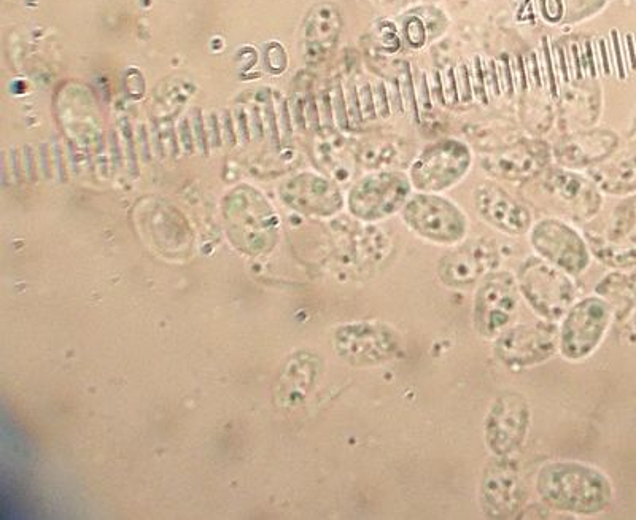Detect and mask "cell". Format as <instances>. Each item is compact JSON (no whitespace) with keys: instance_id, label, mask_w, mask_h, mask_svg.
Returning <instances> with one entry per match:
<instances>
[{"instance_id":"cell-20","label":"cell","mask_w":636,"mask_h":520,"mask_svg":"<svg viewBox=\"0 0 636 520\" xmlns=\"http://www.w3.org/2000/svg\"><path fill=\"white\" fill-rule=\"evenodd\" d=\"M408 160V150L400 140H381L366 148L363 161L366 166L377 171H398L396 167L404 166Z\"/></svg>"},{"instance_id":"cell-31","label":"cell","mask_w":636,"mask_h":520,"mask_svg":"<svg viewBox=\"0 0 636 520\" xmlns=\"http://www.w3.org/2000/svg\"><path fill=\"white\" fill-rule=\"evenodd\" d=\"M573 56H574V64H576V74H578V78H581L582 77L581 64H579L578 47H576V45H574L573 47Z\"/></svg>"},{"instance_id":"cell-33","label":"cell","mask_w":636,"mask_h":520,"mask_svg":"<svg viewBox=\"0 0 636 520\" xmlns=\"http://www.w3.org/2000/svg\"><path fill=\"white\" fill-rule=\"evenodd\" d=\"M632 142L633 144H635V147H636V117H635V121H633Z\"/></svg>"},{"instance_id":"cell-8","label":"cell","mask_w":636,"mask_h":520,"mask_svg":"<svg viewBox=\"0 0 636 520\" xmlns=\"http://www.w3.org/2000/svg\"><path fill=\"white\" fill-rule=\"evenodd\" d=\"M532 422L530 404L522 393L506 390L490 404L484 420V439L495 457H509L527 439Z\"/></svg>"},{"instance_id":"cell-10","label":"cell","mask_w":636,"mask_h":520,"mask_svg":"<svg viewBox=\"0 0 636 520\" xmlns=\"http://www.w3.org/2000/svg\"><path fill=\"white\" fill-rule=\"evenodd\" d=\"M530 242L538 257L567 272L568 276H579L589 268V244L576 229L557 218H544L536 223Z\"/></svg>"},{"instance_id":"cell-1","label":"cell","mask_w":636,"mask_h":520,"mask_svg":"<svg viewBox=\"0 0 636 520\" xmlns=\"http://www.w3.org/2000/svg\"><path fill=\"white\" fill-rule=\"evenodd\" d=\"M536 492L562 513L594 516L608 508L613 486L602 471L579 462H549L538 471Z\"/></svg>"},{"instance_id":"cell-9","label":"cell","mask_w":636,"mask_h":520,"mask_svg":"<svg viewBox=\"0 0 636 520\" xmlns=\"http://www.w3.org/2000/svg\"><path fill=\"white\" fill-rule=\"evenodd\" d=\"M336 349L344 360L357 366H376L393 360L401 349L400 334L382 322L344 325L336 331Z\"/></svg>"},{"instance_id":"cell-24","label":"cell","mask_w":636,"mask_h":520,"mask_svg":"<svg viewBox=\"0 0 636 520\" xmlns=\"http://www.w3.org/2000/svg\"><path fill=\"white\" fill-rule=\"evenodd\" d=\"M458 93L462 96L463 102H470L473 99V86H471L470 72H468L466 66L458 69Z\"/></svg>"},{"instance_id":"cell-21","label":"cell","mask_w":636,"mask_h":520,"mask_svg":"<svg viewBox=\"0 0 636 520\" xmlns=\"http://www.w3.org/2000/svg\"><path fill=\"white\" fill-rule=\"evenodd\" d=\"M597 293L616 303L632 306L636 301V271L632 274H609L597 285Z\"/></svg>"},{"instance_id":"cell-5","label":"cell","mask_w":636,"mask_h":520,"mask_svg":"<svg viewBox=\"0 0 636 520\" xmlns=\"http://www.w3.org/2000/svg\"><path fill=\"white\" fill-rule=\"evenodd\" d=\"M517 277L508 271H492L479 282L473 303V322L485 339H497L508 330L519 311Z\"/></svg>"},{"instance_id":"cell-18","label":"cell","mask_w":636,"mask_h":520,"mask_svg":"<svg viewBox=\"0 0 636 520\" xmlns=\"http://www.w3.org/2000/svg\"><path fill=\"white\" fill-rule=\"evenodd\" d=\"M589 177L598 190L609 195H627L636 191V153L613 161L590 167Z\"/></svg>"},{"instance_id":"cell-13","label":"cell","mask_w":636,"mask_h":520,"mask_svg":"<svg viewBox=\"0 0 636 520\" xmlns=\"http://www.w3.org/2000/svg\"><path fill=\"white\" fill-rule=\"evenodd\" d=\"M524 486L516 463L509 457H497L485 466L479 486V503L485 516L511 519L524 506Z\"/></svg>"},{"instance_id":"cell-12","label":"cell","mask_w":636,"mask_h":520,"mask_svg":"<svg viewBox=\"0 0 636 520\" xmlns=\"http://www.w3.org/2000/svg\"><path fill=\"white\" fill-rule=\"evenodd\" d=\"M559 336L551 322L509 326L495 342V355L509 368H530L555 354Z\"/></svg>"},{"instance_id":"cell-32","label":"cell","mask_w":636,"mask_h":520,"mask_svg":"<svg viewBox=\"0 0 636 520\" xmlns=\"http://www.w3.org/2000/svg\"><path fill=\"white\" fill-rule=\"evenodd\" d=\"M559 55H560V66H562L563 77H565V80H568V70H567V64H565V53H563V50L559 51Z\"/></svg>"},{"instance_id":"cell-6","label":"cell","mask_w":636,"mask_h":520,"mask_svg":"<svg viewBox=\"0 0 636 520\" xmlns=\"http://www.w3.org/2000/svg\"><path fill=\"white\" fill-rule=\"evenodd\" d=\"M613 306L602 296L581 299L570 307L560 328L559 349L570 361L594 354L605 338Z\"/></svg>"},{"instance_id":"cell-11","label":"cell","mask_w":636,"mask_h":520,"mask_svg":"<svg viewBox=\"0 0 636 520\" xmlns=\"http://www.w3.org/2000/svg\"><path fill=\"white\" fill-rule=\"evenodd\" d=\"M538 179L544 195L574 220H589L602 209V193L590 177L565 167H547Z\"/></svg>"},{"instance_id":"cell-15","label":"cell","mask_w":636,"mask_h":520,"mask_svg":"<svg viewBox=\"0 0 636 520\" xmlns=\"http://www.w3.org/2000/svg\"><path fill=\"white\" fill-rule=\"evenodd\" d=\"M498 261L500 255L495 244L479 239L447 252L439 260L438 277L446 287L470 288L497 268Z\"/></svg>"},{"instance_id":"cell-22","label":"cell","mask_w":636,"mask_h":520,"mask_svg":"<svg viewBox=\"0 0 636 520\" xmlns=\"http://www.w3.org/2000/svg\"><path fill=\"white\" fill-rule=\"evenodd\" d=\"M636 223V196L622 202L614 212L613 228L609 233V239H624L630 233V229Z\"/></svg>"},{"instance_id":"cell-27","label":"cell","mask_w":636,"mask_h":520,"mask_svg":"<svg viewBox=\"0 0 636 520\" xmlns=\"http://www.w3.org/2000/svg\"><path fill=\"white\" fill-rule=\"evenodd\" d=\"M611 37H613L614 51H616V63H617V70H619V77H621V80H624L625 67H624V61H622L621 45H619V35H617V31L611 32Z\"/></svg>"},{"instance_id":"cell-17","label":"cell","mask_w":636,"mask_h":520,"mask_svg":"<svg viewBox=\"0 0 636 520\" xmlns=\"http://www.w3.org/2000/svg\"><path fill=\"white\" fill-rule=\"evenodd\" d=\"M619 137L608 129L578 132L563 137L552 148V155L565 169H586L605 163L616 152Z\"/></svg>"},{"instance_id":"cell-2","label":"cell","mask_w":636,"mask_h":520,"mask_svg":"<svg viewBox=\"0 0 636 520\" xmlns=\"http://www.w3.org/2000/svg\"><path fill=\"white\" fill-rule=\"evenodd\" d=\"M517 282L525 301L547 322H559L576 298V287L567 272L541 257H530L520 264Z\"/></svg>"},{"instance_id":"cell-14","label":"cell","mask_w":636,"mask_h":520,"mask_svg":"<svg viewBox=\"0 0 636 520\" xmlns=\"http://www.w3.org/2000/svg\"><path fill=\"white\" fill-rule=\"evenodd\" d=\"M552 150L543 140H520L482 158V169L493 177L509 182L535 180L546 171Z\"/></svg>"},{"instance_id":"cell-23","label":"cell","mask_w":636,"mask_h":520,"mask_svg":"<svg viewBox=\"0 0 636 520\" xmlns=\"http://www.w3.org/2000/svg\"><path fill=\"white\" fill-rule=\"evenodd\" d=\"M562 2L563 21L584 20L594 15L605 5L606 0H560Z\"/></svg>"},{"instance_id":"cell-30","label":"cell","mask_w":636,"mask_h":520,"mask_svg":"<svg viewBox=\"0 0 636 520\" xmlns=\"http://www.w3.org/2000/svg\"><path fill=\"white\" fill-rule=\"evenodd\" d=\"M600 50H602V56H603V67H605V74L609 75V72H611V70H609V63H608V56H606V47H605V42H600Z\"/></svg>"},{"instance_id":"cell-3","label":"cell","mask_w":636,"mask_h":520,"mask_svg":"<svg viewBox=\"0 0 636 520\" xmlns=\"http://www.w3.org/2000/svg\"><path fill=\"white\" fill-rule=\"evenodd\" d=\"M471 164L473 153L462 140H438L415 158L409 179L419 193H441L462 182Z\"/></svg>"},{"instance_id":"cell-16","label":"cell","mask_w":636,"mask_h":520,"mask_svg":"<svg viewBox=\"0 0 636 520\" xmlns=\"http://www.w3.org/2000/svg\"><path fill=\"white\" fill-rule=\"evenodd\" d=\"M473 199L479 217L501 233L522 236L532 228V212L495 183H481Z\"/></svg>"},{"instance_id":"cell-4","label":"cell","mask_w":636,"mask_h":520,"mask_svg":"<svg viewBox=\"0 0 636 520\" xmlns=\"http://www.w3.org/2000/svg\"><path fill=\"white\" fill-rule=\"evenodd\" d=\"M401 217L415 234L435 244H458L468 233L465 212L438 193L411 195L401 209Z\"/></svg>"},{"instance_id":"cell-25","label":"cell","mask_w":636,"mask_h":520,"mask_svg":"<svg viewBox=\"0 0 636 520\" xmlns=\"http://www.w3.org/2000/svg\"><path fill=\"white\" fill-rule=\"evenodd\" d=\"M484 77L485 74L482 72L481 67V59L476 58V69H474V78H477V83H474L473 91L476 94L477 98L481 99L482 102H487V94H485V86H484Z\"/></svg>"},{"instance_id":"cell-19","label":"cell","mask_w":636,"mask_h":520,"mask_svg":"<svg viewBox=\"0 0 636 520\" xmlns=\"http://www.w3.org/2000/svg\"><path fill=\"white\" fill-rule=\"evenodd\" d=\"M624 239H603L590 234L589 249L611 268H632L636 266V239L622 242Z\"/></svg>"},{"instance_id":"cell-26","label":"cell","mask_w":636,"mask_h":520,"mask_svg":"<svg viewBox=\"0 0 636 520\" xmlns=\"http://www.w3.org/2000/svg\"><path fill=\"white\" fill-rule=\"evenodd\" d=\"M544 42V55H546L547 75L551 80V90L554 96H557V86H555L554 67H552L551 51H549V45H547V39H543Z\"/></svg>"},{"instance_id":"cell-29","label":"cell","mask_w":636,"mask_h":520,"mask_svg":"<svg viewBox=\"0 0 636 520\" xmlns=\"http://www.w3.org/2000/svg\"><path fill=\"white\" fill-rule=\"evenodd\" d=\"M587 58H589L590 75L595 77V64L594 55H592V45L589 42L586 43Z\"/></svg>"},{"instance_id":"cell-7","label":"cell","mask_w":636,"mask_h":520,"mask_svg":"<svg viewBox=\"0 0 636 520\" xmlns=\"http://www.w3.org/2000/svg\"><path fill=\"white\" fill-rule=\"evenodd\" d=\"M412 183L401 171H377L352 188L349 207L365 222H379L398 214L411 198Z\"/></svg>"},{"instance_id":"cell-28","label":"cell","mask_w":636,"mask_h":520,"mask_svg":"<svg viewBox=\"0 0 636 520\" xmlns=\"http://www.w3.org/2000/svg\"><path fill=\"white\" fill-rule=\"evenodd\" d=\"M627 45H629L630 63H632V69L636 70L635 47H633L632 35H627Z\"/></svg>"}]
</instances>
